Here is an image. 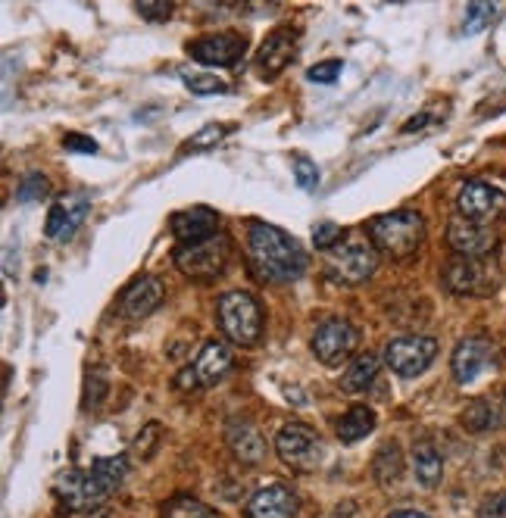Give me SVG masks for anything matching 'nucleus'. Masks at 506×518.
I'll list each match as a JSON object with an SVG mask.
<instances>
[{"label":"nucleus","mask_w":506,"mask_h":518,"mask_svg":"<svg viewBox=\"0 0 506 518\" xmlns=\"http://www.w3.org/2000/svg\"><path fill=\"white\" fill-rule=\"evenodd\" d=\"M247 263H250V272L260 281L288 284V281H297L303 269H307V253H303L300 244L291 235H285L282 228L253 222L250 238H247Z\"/></svg>","instance_id":"nucleus-1"},{"label":"nucleus","mask_w":506,"mask_h":518,"mask_svg":"<svg viewBox=\"0 0 506 518\" xmlns=\"http://www.w3.org/2000/svg\"><path fill=\"white\" fill-rule=\"evenodd\" d=\"M369 241L385 250L397 259L410 256L422 247L425 241V219L416 210H397V213H385L375 216L369 222Z\"/></svg>","instance_id":"nucleus-2"},{"label":"nucleus","mask_w":506,"mask_h":518,"mask_svg":"<svg viewBox=\"0 0 506 518\" xmlns=\"http://www.w3.org/2000/svg\"><path fill=\"white\" fill-rule=\"evenodd\" d=\"M444 288L460 297H488L500 288V269L491 256H453L444 266Z\"/></svg>","instance_id":"nucleus-3"},{"label":"nucleus","mask_w":506,"mask_h":518,"mask_svg":"<svg viewBox=\"0 0 506 518\" xmlns=\"http://www.w3.org/2000/svg\"><path fill=\"white\" fill-rule=\"evenodd\" d=\"M375 266H378V247L363 235L344 238L325 256V275L338 284H363L366 278H372Z\"/></svg>","instance_id":"nucleus-4"},{"label":"nucleus","mask_w":506,"mask_h":518,"mask_svg":"<svg viewBox=\"0 0 506 518\" xmlns=\"http://www.w3.org/2000/svg\"><path fill=\"white\" fill-rule=\"evenodd\" d=\"M216 316H219L225 338L232 344H241V347L257 344L260 331H263V309L253 294H247V291L225 294L216 306Z\"/></svg>","instance_id":"nucleus-5"},{"label":"nucleus","mask_w":506,"mask_h":518,"mask_svg":"<svg viewBox=\"0 0 506 518\" xmlns=\"http://www.w3.org/2000/svg\"><path fill=\"white\" fill-rule=\"evenodd\" d=\"M232 256V241L222 235L204 241V244H188V247H175L172 259L179 266L182 275L188 278H216L225 266H229Z\"/></svg>","instance_id":"nucleus-6"},{"label":"nucleus","mask_w":506,"mask_h":518,"mask_svg":"<svg viewBox=\"0 0 506 518\" xmlns=\"http://www.w3.org/2000/svg\"><path fill=\"white\" fill-rule=\"evenodd\" d=\"M60 503L75 512V515H94L107 506L110 490L100 484V478L94 472H63L54 484Z\"/></svg>","instance_id":"nucleus-7"},{"label":"nucleus","mask_w":506,"mask_h":518,"mask_svg":"<svg viewBox=\"0 0 506 518\" xmlns=\"http://www.w3.org/2000/svg\"><path fill=\"white\" fill-rule=\"evenodd\" d=\"M438 356V341L425 338V334H407V338H394L385 347L388 369L400 378H416L422 375Z\"/></svg>","instance_id":"nucleus-8"},{"label":"nucleus","mask_w":506,"mask_h":518,"mask_svg":"<svg viewBox=\"0 0 506 518\" xmlns=\"http://www.w3.org/2000/svg\"><path fill=\"white\" fill-rule=\"evenodd\" d=\"M457 213L478 225H494L506 219V194L488 181H466L457 194Z\"/></svg>","instance_id":"nucleus-9"},{"label":"nucleus","mask_w":506,"mask_h":518,"mask_svg":"<svg viewBox=\"0 0 506 518\" xmlns=\"http://www.w3.org/2000/svg\"><path fill=\"white\" fill-rule=\"evenodd\" d=\"M275 453L282 456L291 469L313 472L322 462V440L316 437L313 428L300 425V422H288L282 431L275 434Z\"/></svg>","instance_id":"nucleus-10"},{"label":"nucleus","mask_w":506,"mask_h":518,"mask_svg":"<svg viewBox=\"0 0 506 518\" xmlns=\"http://www.w3.org/2000/svg\"><path fill=\"white\" fill-rule=\"evenodd\" d=\"M360 334L344 319H328L313 334V353L322 366H341V362L357 350Z\"/></svg>","instance_id":"nucleus-11"},{"label":"nucleus","mask_w":506,"mask_h":518,"mask_svg":"<svg viewBox=\"0 0 506 518\" xmlns=\"http://www.w3.org/2000/svg\"><path fill=\"white\" fill-rule=\"evenodd\" d=\"M91 210V200L85 191H72V194H63L57 197V203L50 206V213H47V222H44V231H47V238L50 241H69L75 231L82 228L85 216Z\"/></svg>","instance_id":"nucleus-12"},{"label":"nucleus","mask_w":506,"mask_h":518,"mask_svg":"<svg viewBox=\"0 0 506 518\" xmlns=\"http://www.w3.org/2000/svg\"><path fill=\"white\" fill-rule=\"evenodd\" d=\"M247 50V38L241 32H219V35H204L188 44L191 60L204 66H235Z\"/></svg>","instance_id":"nucleus-13"},{"label":"nucleus","mask_w":506,"mask_h":518,"mask_svg":"<svg viewBox=\"0 0 506 518\" xmlns=\"http://www.w3.org/2000/svg\"><path fill=\"white\" fill-rule=\"evenodd\" d=\"M497 359V347L488 338H466L453 350V378L460 384H472L478 375H482L488 366H494Z\"/></svg>","instance_id":"nucleus-14"},{"label":"nucleus","mask_w":506,"mask_h":518,"mask_svg":"<svg viewBox=\"0 0 506 518\" xmlns=\"http://www.w3.org/2000/svg\"><path fill=\"white\" fill-rule=\"evenodd\" d=\"M294 50H297V32L291 25H282L275 29L263 44H260V54H257V69L266 82H272L275 75H282L291 60H294Z\"/></svg>","instance_id":"nucleus-15"},{"label":"nucleus","mask_w":506,"mask_h":518,"mask_svg":"<svg viewBox=\"0 0 506 518\" xmlns=\"http://www.w3.org/2000/svg\"><path fill=\"white\" fill-rule=\"evenodd\" d=\"M447 241L460 256H491L497 247V231L491 225H478L457 216L447 225Z\"/></svg>","instance_id":"nucleus-16"},{"label":"nucleus","mask_w":506,"mask_h":518,"mask_svg":"<svg viewBox=\"0 0 506 518\" xmlns=\"http://www.w3.org/2000/svg\"><path fill=\"white\" fill-rule=\"evenodd\" d=\"M163 281L154 275H141L135 278L129 288L119 297V313L125 319H147L150 313H157V306L163 303Z\"/></svg>","instance_id":"nucleus-17"},{"label":"nucleus","mask_w":506,"mask_h":518,"mask_svg":"<svg viewBox=\"0 0 506 518\" xmlns=\"http://www.w3.org/2000/svg\"><path fill=\"white\" fill-rule=\"evenodd\" d=\"M172 235L179 238V247L204 244L219 235V216L210 206H191L172 216Z\"/></svg>","instance_id":"nucleus-18"},{"label":"nucleus","mask_w":506,"mask_h":518,"mask_svg":"<svg viewBox=\"0 0 506 518\" xmlns=\"http://www.w3.org/2000/svg\"><path fill=\"white\" fill-rule=\"evenodd\" d=\"M235 366V353L229 344L222 341H207L204 347H200L197 359H194V375L200 381V387H213L219 384L225 375H229V369Z\"/></svg>","instance_id":"nucleus-19"},{"label":"nucleus","mask_w":506,"mask_h":518,"mask_svg":"<svg viewBox=\"0 0 506 518\" xmlns=\"http://www.w3.org/2000/svg\"><path fill=\"white\" fill-rule=\"evenodd\" d=\"M297 515V497L285 484H269L250 497L247 518H294Z\"/></svg>","instance_id":"nucleus-20"},{"label":"nucleus","mask_w":506,"mask_h":518,"mask_svg":"<svg viewBox=\"0 0 506 518\" xmlns=\"http://www.w3.org/2000/svg\"><path fill=\"white\" fill-rule=\"evenodd\" d=\"M225 440H229L232 453L244 465H257L266 456V440L250 422H229V428H225Z\"/></svg>","instance_id":"nucleus-21"},{"label":"nucleus","mask_w":506,"mask_h":518,"mask_svg":"<svg viewBox=\"0 0 506 518\" xmlns=\"http://www.w3.org/2000/svg\"><path fill=\"white\" fill-rule=\"evenodd\" d=\"M378 369H382V359H378L375 353H357L341 375V387L347 394H363L378 378Z\"/></svg>","instance_id":"nucleus-22"},{"label":"nucleus","mask_w":506,"mask_h":518,"mask_svg":"<svg viewBox=\"0 0 506 518\" xmlns=\"http://www.w3.org/2000/svg\"><path fill=\"white\" fill-rule=\"evenodd\" d=\"M413 472H416V481L422 487H438L441 484L444 459L435 450V444H428V440H416L413 444Z\"/></svg>","instance_id":"nucleus-23"},{"label":"nucleus","mask_w":506,"mask_h":518,"mask_svg":"<svg viewBox=\"0 0 506 518\" xmlns=\"http://www.w3.org/2000/svg\"><path fill=\"white\" fill-rule=\"evenodd\" d=\"M375 428V412L369 406H350L344 416L338 419V437L344 444H357Z\"/></svg>","instance_id":"nucleus-24"},{"label":"nucleus","mask_w":506,"mask_h":518,"mask_svg":"<svg viewBox=\"0 0 506 518\" xmlns=\"http://www.w3.org/2000/svg\"><path fill=\"white\" fill-rule=\"evenodd\" d=\"M372 475H375V481L382 484V487L394 484L403 475V453H400L397 440H388V444L378 447V453L372 459Z\"/></svg>","instance_id":"nucleus-25"},{"label":"nucleus","mask_w":506,"mask_h":518,"mask_svg":"<svg viewBox=\"0 0 506 518\" xmlns=\"http://www.w3.org/2000/svg\"><path fill=\"white\" fill-rule=\"evenodd\" d=\"M463 428L472 431V434H482L488 428L497 425V409L488 403V400H472L466 409H463V416H460Z\"/></svg>","instance_id":"nucleus-26"},{"label":"nucleus","mask_w":506,"mask_h":518,"mask_svg":"<svg viewBox=\"0 0 506 518\" xmlns=\"http://www.w3.org/2000/svg\"><path fill=\"white\" fill-rule=\"evenodd\" d=\"M91 472L100 478V484H104L110 494H116V490L122 487L125 475H129V462H125V456H113V459H94Z\"/></svg>","instance_id":"nucleus-27"},{"label":"nucleus","mask_w":506,"mask_h":518,"mask_svg":"<svg viewBox=\"0 0 506 518\" xmlns=\"http://www.w3.org/2000/svg\"><path fill=\"white\" fill-rule=\"evenodd\" d=\"M163 518H222V515L194 497H172L163 506Z\"/></svg>","instance_id":"nucleus-28"},{"label":"nucleus","mask_w":506,"mask_h":518,"mask_svg":"<svg viewBox=\"0 0 506 518\" xmlns=\"http://www.w3.org/2000/svg\"><path fill=\"white\" fill-rule=\"evenodd\" d=\"M494 16H497V4H488V0L469 4L466 7V16H463V35H478Z\"/></svg>","instance_id":"nucleus-29"},{"label":"nucleus","mask_w":506,"mask_h":518,"mask_svg":"<svg viewBox=\"0 0 506 518\" xmlns=\"http://www.w3.org/2000/svg\"><path fill=\"white\" fill-rule=\"evenodd\" d=\"M232 128H235V125H225V122L204 125L194 138H188L185 150H210V147H216L225 135H232Z\"/></svg>","instance_id":"nucleus-30"},{"label":"nucleus","mask_w":506,"mask_h":518,"mask_svg":"<svg viewBox=\"0 0 506 518\" xmlns=\"http://www.w3.org/2000/svg\"><path fill=\"white\" fill-rule=\"evenodd\" d=\"M50 194V181L41 175V172H32V175H25L19 181V188H16V200L22 203H38Z\"/></svg>","instance_id":"nucleus-31"},{"label":"nucleus","mask_w":506,"mask_h":518,"mask_svg":"<svg viewBox=\"0 0 506 518\" xmlns=\"http://www.w3.org/2000/svg\"><path fill=\"white\" fill-rule=\"evenodd\" d=\"M160 425L157 422H150V425H144L141 428V434L135 437V447H132V453H138V456H144V459H150L157 453V447H160Z\"/></svg>","instance_id":"nucleus-32"},{"label":"nucleus","mask_w":506,"mask_h":518,"mask_svg":"<svg viewBox=\"0 0 506 518\" xmlns=\"http://www.w3.org/2000/svg\"><path fill=\"white\" fill-rule=\"evenodd\" d=\"M185 85H188L194 94H225V91H229V85H225L222 79H216V75H210V72L188 75Z\"/></svg>","instance_id":"nucleus-33"},{"label":"nucleus","mask_w":506,"mask_h":518,"mask_svg":"<svg viewBox=\"0 0 506 518\" xmlns=\"http://www.w3.org/2000/svg\"><path fill=\"white\" fill-rule=\"evenodd\" d=\"M294 175H297V185L303 191H313L319 185V169L310 157H303V153H297L294 157Z\"/></svg>","instance_id":"nucleus-34"},{"label":"nucleus","mask_w":506,"mask_h":518,"mask_svg":"<svg viewBox=\"0 0 506 518\" xmlns=\"http://www.w3.org/2000/svg\"><path fill=\"white\" fill-rule=\"evenodd\" d=\"M104 397H107V378L100 372H88V378H85V406L97 409L100 403H104Z\"/></svg>","instance_id":"nucleus-35"},{"label":"nucleus","mask_w":506,"mask_h":518,"mask_svg":"<svg viewBox=\"0 0 506 518\" xmlns=\"http://www.w3.org/2000/svg\"><path fill=\"white\" fill-rule=\"evenodd\" d=\"M313 241H316L319 250H332V247H338V244L344 241V231H341V225H335V222H322V225H316V231H313Z\"/></svg>","instance_id":"nucleus-36"},{"label":"nucleus","mask_w":506,"mask_h":518,"mask_svg":"<svg viewBox=\"0 0 506 518\" xmlns=\"http://www.w3.org/2000/svg\"><path fill=\"white\" fill-rule=\"evenodd\" d=\"M138 13L147 22H166L172 16V4L169 0H138Z\"/></svg>","instance_id":"nucleus-37"},{"label":"nucleus","mask_w":506,"mask_h":518,"mask_svg":"<svg viewBox=\"0 0 506 518\" xmlns=\"http://www.w3.org/2000/svg\"><path fill=\"white\" fill-rule=\"evenodd\" d=\"M341 69H344L341 60H325V63H316L307 75H310V82H316V85H332L341 75Z\"/></svg>","instance_id":"nucleus-38"},{"label":"nucleus","mask_w":506,"mask_h":518,"mask_svg":"<svg viewBox=\"0 0 506 518\" xmlns=\"http://www.w3.org/2000/svg\"><path fill=\"white\" fill-rule=\"evenodd\" d=\"M478 518H506V490H500V494H491L482 509H478Z\"/></svg>","instance_id":"nucleus-39"},{"label":"nucleus","mask_w":506,"mask_h":518,"mask_svg":"<svg viewBox=\"0 0 506 518\" xmlns=\"http://www.w3.org/2000/svg\"><path fill=\"white\" fill-rule=\"evenodd\" d=\"M63 147L72 150V153H97V141L85 138V135H63Z\"/></svg>","instance_id":"nucleus-40"},{"label":"nucleus","mask_w":506,"mask_h":518,"mask_svg":"<svg viewBox=\"0 0 506 518\" xmlns=\"http://www.w3.org/2000/svg\"><path fill=\"white\" fill-rule=\"evenodd\" d=\"M175 387H179V391H194V387H200V381H197V375H194L191 366L175 375Z\"/></svg>","instance_id":"nucleus-41"},{"label":"nucleus","mask_w":506,"mask_h":518,"mask_svg":"<svg viewBox=\"0 0 506 518\" xmlns=\"http://www.w3.org/2000/svg\"><path fill=\"white\" fill-rule=\"evenodd\" d=\"M388 518H428V515H422V512H416V509H397V512H391Z\"/></svg>","instance_id":"nucleus-42"}]
</instances>
